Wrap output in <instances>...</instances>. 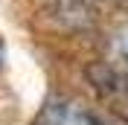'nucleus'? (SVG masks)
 Returning a JSON list of instances; mask_svg holds the SVG:
<instances>
[{
    "instance_id": "obj_1",
    "label": "nucleus",
    "mask_w": 128,
    "mask_h": 125,
    "mask_svg": "<svg viewBox=\"0 0 128 125\" xmlns=\"http://www.w3.org/2000/svg\"><path fill=\"white\" fill-rule=\"evenodd\" d=\"M35 122L41 125H99V119L90 116V114H84V108H79V105H50L47 114H41Z\"/></svg>"
}]
</instances>
